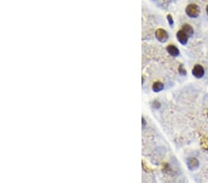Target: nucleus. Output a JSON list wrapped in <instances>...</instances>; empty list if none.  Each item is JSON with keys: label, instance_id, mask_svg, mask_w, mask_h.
Here are the masks:
<instances>
[{"label": "nucleus", "instance_id": "f257e3e1", "mask_svg": "<svg viewBox=\"0 0 208 183\" xmlns=\"http://www.w3.org/2000/svg\"><path fill=\"white\" fill-rule=\"evenodd\" d=\"M186 14L192 19L197 18L200 15V8L195 4H190L186 8Z\"/></svg>", "mask_w": 208, "mask_h": 183}, {"label": "nucleus", "instance_id": "f03ea898", "mask_svg": "<svg viewBox=\"0 0 208 183\" xmlns=\"http://www.w3.org/2000/svg\"><path fill=\"white\" fill-rule=\"evenodd\" d=\"M155 37H156V39L159 42L165 43L168 39V34H167L166 30H164V29H157L156 32H155Z\"/></svg>", "mask_w": 208, "mask_h": 183}, {"label": "nucleus", "instance_id": "7ed1b4c3", "mask_svg": "<svg viewBox=\"0 0 208 183\" xmlns=\"http://www.w3.org/2000/svg\"><path fill=\"white\" fill-rule=\"evenodd\" d=\"M192 75H193L195 78L200 79V78H202V77H203V75H204V69H203V67L201 66V65H195V66L193 67V69H192Z\"/></svg>", "mask_w": 208, "mask_h": 183}, {"label": "nucleus", "instance_id": "20e7f679", "mask_svg": "<svg viewBox=\"0 0 208 183\" xmlns=\"http://www.w3.org/2000/svg\"><path fill=\"white\" fill-rule=\"evenodd\" d=\"M177 39H178V41L181 45H186L188 43L189 35L186 34L182 30H179V32L177 33Z\"/></svg>", "mask_w": 208, "mask_h": 183}, {"label": "nucleus", "instance_id": "39448f33", "mask_svg": "<svg viewBox=\"0 0 208 183\" xmlns=\"http://www.w3.org/2000/svg\"><path fill=\"white\" fill-rule=\"evenodd\" d=\"M187 165L191 170H195L199 167V161L194 157H190L187 160Z\"/></svg>", "mask_w": 208, "mask_h": 183}, {"label": "nucleus", "instance_id": "423d86ee", "mask_svg": "<svg viewBox=\"0 0 208 183\" xmlns=\"http://www.w3.org/2000/svg\"><path fill=\"white\" fill-rule=\"evenodd\" d=\"M166 51L169 55H171L172 56H178L180 55V50L176 45H169L166 47Z\"/></svg>", "mask_w": 208, "mask_h": 183}, {"label": "nucleus", "instance_id": "0eeeda50", "mask_svg": "<svg viewBox=\"0 0 208 183\" xmlns=\"http://www.w3.org/2000/svg\"><path fill=\"white\" fill-rule=\"evenodd\" d=\"M163 89H164V84L161 81H155L152 86V90L155 93H159Z\"/></svg>", "mask_w": 208, "mask_h": 183}, {"label": "nucleus", "instance_id": "6e6552de", "mask_svg": "<svg viewBox=\"0 0 208 183\" xmlns=\"http://www.w3.org/2000/svg\"><path fill=\"white\" fill-rule=\"evenodd\" d=\"M181 30H183V32L186 34H188L189 36H192L193 34V29H192V27L190 24H184L182 26V29Z\"/></svg>", "mask_w": 208, "mask_h": 183}, {"label": "nucleus", "instance_id": "1a4fd4ad", "mask_svg": "<svg viewBox=\"0 0 208 183\" xmlns=\"http://www.w3.org/2000/svg\"><path fill=\"white\" fill-rule=\"evenodd\" d=\"M167 20H168L169 24H170L171 26H173V24H174V20H173V19H172L171 15H167Z\"/></svg>", "mask_w": 208, "mask_h": 183}, {"label": "nucleus", "instance_id": "9d476101", "mask_svg": "<svg viewBox=\"0 0 208 183\" xmlns=\"http://www.w3.org/2000/svg\"><path fill=\"white\" fill-rule=\"evenodd\" d=\"M179 71H180L182 75H185V74H186V71L184 70V69H183V67H182V66H181V68H180V70H179Z\"/></svg>", "mask_w": 208, "mask_h": 183}, {"label": "nucleus", "instance_id": "9b49d317", "mask_svg": "<svg viewBox=\"0 0 208 183\" xmlns=\"http://www.w3.org/2000/svg\"><path fill=\"white\" fill-rule=\"evenodd\" d=\"M206 13H207V15H208V5L206 6Z\"/></svg>", "mask_w": 208, "mask_h": 183}]
</instances>
